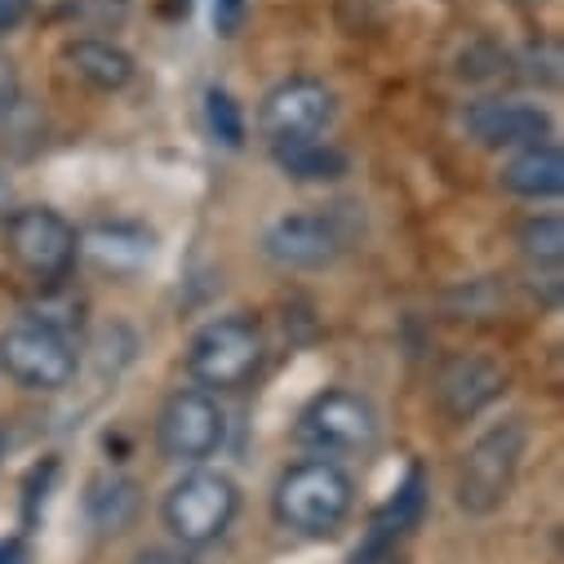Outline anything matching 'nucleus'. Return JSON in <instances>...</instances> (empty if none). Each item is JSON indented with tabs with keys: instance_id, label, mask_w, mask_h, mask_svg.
I'll use <instances>...</instances> for the list:
<instances>
[{
	"instance_id": "nucleus-15",
	"label": "nucleus",
	"mask_w": 564,
	"mask_h": 564,
	"mask_svg": "<svg viewBox=\"0 0 564 564\" xmlns=\"http://www.w3.org/2000/svg\"><path fill=\"white\" fill-rule=\"evenodd\" d=\"M498 187L516 200H555L564 192V152L555 143L511 152L498 170Z\"/></svg>"
},
{
	"instance_id": "nucleus-2",
	"label": "nucleus",
	"mask_w": 564,
	"mask_h": 564,
	"mask_svg": "<svg viewBox=\"0 0 564 564\" xmlns=\"http://www.w3.org/2000/svg\"><path fill=\"white\" fill-rule=\"evenodd\" d=\"M262 360H267V334L249 312H227L205 321L183 351V369L192 387H205L214 395L245 391L262 373Z\"/></svg>"
},
{
	"instance_id": "nucleus-19",
	"label": "nucleus",
	"mask_w": 564,
	"mask_h": 564,
	"mask_svg": "<svg viewBox=\"0 0 564 564\" xmlns=\"http://www.w3.org/2000/svg\"><path fill=\"white\" fill-rule=\"evenodd\" d=\"M41 138H45V116L28 94L0 107V152H32Z\"/></svg>"
},
{
	"instance_id": "nucleus-6",
	"label": "nucleus",
	"mask_w": 564,
	"mask_h": 564,
	"mask_svg": "<svg viewBox=\"0 0 564 564\" xmlns=\"http://www.w3.org/2000/svg\"><path fill=\"white\" fill-rule=\"evenodd\" d=\"M0 231H6L10 262L41 290L63 285L72 267L80 262V231L54 205H14Z\"/></svg>"
},
{
	"instance_id": "nucleus-21",
	"label": "nucleus",
	"mask_w": 564,
	"mask_h": 564,
	"mask_svg": "<svg viewBox=\"0 0 564 564\" xmlns=\"http://www.w3.org/2000/svg\"><path fill=\"white\" fill-rule=\"evenodd\" d=\"M524 67H529V72H524L529 80H538V85H560V45H551V41L529 45Z\"/></svg>"
},
{
	"instance_id": "nucleus-24",
	"label": "nucleus",
	"mask_w": 564,
	"mask_h": 564,
	"mask_svg": "<svg viewBox=\"0 0 564 564\" xmlns=\"http://www.w3.org/2000/svg\"><path fill=\"white\" fill-rule=\"evenodd\" d=\"M28 10H32V0H0V36L19 32L23 19H28Z\"/></svg>"
},
{
	"instance_id": "nucleus-11",
	"label": "nucleus",
	"mask_w": 564,
	"mask_h": 564,
	"mask_svg": "<svg viewBox=\"0 0 564 564\" xmlns=\"http://www.w3.org/2000/svg\"><path fill=\"white\" fill-rule=\"evenodd\" d=\"M507 387H511V373L502 360L485 351H454L449 360H441L432 378V400L449 422H471L489 404H498Z\"/></svg>"
},
{
	"instance_id": "nucleus-12",
	"label": "nucleus",
	"mask_w": 564,
	"mask_h": 564,
	"mask_svg": "<svg viewBox=\"0 0 564 564\" xmlns=\"http://www.w3.org/2000/svg\"><path fill=\"white\" fill-rule=\"evenodd\" d=\"M463 129L485 152H520L533 143H551V111L524 98H476L463 111Z\"/></svg>"
},
{
	"instance_id": "nucleus-26",
	"label": "nucleus",
	"mask_w": 564,
	"mask_h": 564,
	"mask_svg": "<svg viewBox=\"0 0 564 564\" xmlns=\"http://www.w3.org/2000/svg\"><path fill=\"white\" fill-rule=\"evenodd\" d=\"M0 564H32V551L23 538H10V542H0Z\"/></svg>"
},
{
	"instance_id": "nucleus-18",
	"label": "nucleus",
	"mask_w": 564,
	"mask_h": 564,
	"mask_svg": "<svg viewBox=\"0 0 564 564\" xmlns=\"http://www.w3.org/2000/svg\"><path fill=\"white\" fill-rule=\"evenodd\" d=\"M520 258L533 271H564V218L560 214H533L516 231Z\"/></svg>"
},
{
	"instance_id": "nucleus-23",
	"label": "nucleus",
	"mask_w": 564,
	"mask_h": 564,
	"mask_svg": "<svg viewBox=\"0 0 564 564\" xmlns=\"http://www.w3.org/2000/svg\"><path fill=\"white\" fill-rule=\"evenodd\" d=\"M133 564H196L183 546H143L133 555Z\"/></svg>"
},
{
	"instance_id": "nucleus-4",
	"label": "nucleus",
	"mask_w": 564,
	"mask_h": 564,
	"mask_svg": "<svg viewBox=\"0 0 564 564\" xmlns=\"http://www.w3.org/2000/svg\"><path fill=\"white\" fill-rule=\"evenodd\" d=\"M524 454H529V427L520 417H507V422H494L485 427L467 454L458 458V471H454V502L463 516H494L516 480H520V467H524Z\"/></svg>"
},
{
	"instance_id": "nucleus-5",
	"label": "nucleus",
	"mask_w": 564,
	"mask_h": 564,
	"mask_svg": "<svg viewBox=\"0 0 564 564\" xmlns=\"http://www.w3.org/2000/svg\"><path fill=\"white\" fill-rule=\"evenodd\" d=\"M240 516V485L218 467H187L161 498V524L183 551L214 546Z\"/></svg>"
},
{
	"instance_id": "nucleus-1",
	"label": "nucleus",
	"mask_w": 564,
	"mask_h": 564,
	"mask_svg": "<svg viewBox=\"0 0 564 564\" xmlns=\"http://www.w3.org/2000/svg\"><path fill=\"white\" fill-rule=\"evenodd\" d=\"M356 511V476L334 458H299L271 485V516L280 529L325 542Z\"/></svg>"
},
{
	"instance_id": "nucleus-16",
	"label": "nucleus",
	"mask_w": 564,
	"mask_h": 564,
	"mask_svg": "<svg viewBox=\"0 0 564 564\" xmlns=\"http://www.w3.org/2000/svg\"><path fill=\"white\" fill-rule=\"evenodd\" d=\"M143 511V489L124 471H98L85 485V516L98 533H124Z\"/></svg>"
},
{
	"instance_id": "nucleus-10",
	"label": "nucleus",
	"mask_w": 564,
	"mask_h": 564,
	"mask_svg": "<svg viewBox=\"0 0 564 564\" xmlns=\"http://www.w3.org/2000/svg\"><path fill=\"white\" fill-rule=\"evenodd\" d=\"M338 120V94L321 76H285L258 102V133L267 148H290L325 138Z\"/></svg>"
},
{
	"instance_id": "nucleus-13",
	"label": "nucleus",
	"mask_w": 564,
	"mask_h": 564,
	"mask_svg": "<svg viewBox=\"0 0 564 564\" xmlns=\"http://www.w3.org/2000/svg\"><path fill=\"white\" fill-rule=\"evenodd\" d=\"M58 58H63L67 76L94 94H120L138 76L133 54L111 36H72V41H63Z\"/></svg>"
},
{
	"instance_id": "nucleus-17",
	"label": "nucleus",
	"mask_w": 564,
	"mask_h": 564,
	"mask_svg": "<svg viewBox=\"0 0 564 564\" xmlns=\"http://www.w3.org/2000/svg\"><path fill=\"white\" fill-rule=\"evenodd\" d=\"M271 161L290 183H303V187H329V183H343L351 174V156L338 143H329V138L271 148Z\"/></svg>"
},
{
	"instance_id": "nucleus-3",
	"label": "nucleus",
	"mask_w": 564,
	"mask_h": 564,
	"mask_svg": "<svg viewBox=\"0 0 564 564\" xmlns=\"http://www.w3.org/2000/svg\"><path fill=\"white\" fill-rule=\"evenodd\" d=\"M294 441L312 458H365L382 441V413L356 387H325L303 404L294 422Z\"/></svg>"
},
{
	"instance_id": "nucleus-22",
	"label": "nucleus",
	"mask_w": 564,
	"mask_h": 564,
	"mask_svg": "<svg viewBox=\"0 0 564 564\" xmlns=\"http://www.w3.org/2000/svg\"><path fill=\"white\" fill-rule=\"evenodd\" d=\"M23 94V76H19V63L6 54V50H0V107H6V102H14Z\"/></svg>"
},
{
	"instance_id": "nucleus-7",
	"label": "nucleus",
	"mask_w": 564,
	"mask_h": 564,
	"mask_svg": "<svg viewBox=\"0 0 564 564\" xmlns=\"http://www.w3.org/2000/svg\"><path fill=\"white\" fill-rule=\"evenodd\" d=\"M227 445V404L205 387H178L156 413V449L174 467H209Z\"/></svg>"
},
{
	"instance_id": "nucleus-8",
	"label": "nucleus",
	"mask_w": 564,
	"mask_h": 564,
	"mask_svg": "<svg viewBox=\"0 0 564 564\" xmlns=\"http://www.w3.org/2000/svg\"><path fill=\"white\" fill-rule=\"evenodd\" d=\"M356 240V227L343 209H290L267 223L262 258L280 271H325L334 267Z\"/></svg>"
},
{
	"instance_id": "nucleus-27",
	"label": "nucleus",
	"mask_w": 564,
	"mask_h": 564,
	"mask_svg": "<svg viewBox=\"0 0 564 564\" xmlns=\"http://www.w3.org/2000/svg\"><path fill=\"white\" fill-rule=\"evenodd\" d=\"M10 209H14V187H10V178L0 174V223L10 218Z\"/></svg>"
},
{
	"instance_id": "nucleus-20",
	"label": "nucleus",
	"mask_w": 564,
	"mask_h": 564,
	"mask_svg": "<svg viewBox=\"0 0 564 564\" xmlns=\"http://www.w3.org/2000/svg\"><path fill=\"white\" fill-rule=\"evenodd\" d=\"M205 120H209L214 143H223V148H240L245 143V111L227 89H209L205 94Z\"/></svg>"
},
{
	"instance_id": "nucleus-25",
	"label": "nucleus",
	"mask_w": 564,
	"mask_h": 564,
	"mask_svg": "<svg viewBox=\"0 0 564 564\" xmlns=\"http://www.w3.org/2000/svg\"><path fill=\"white\" fill-rule=\"evenodd\" d=\"M236 19H240V0H214V28L223 36H236Z\"/></svg>"
},
{
	"instance_id": "nucleus-9",
	"label": "nucleus",
	"mask_w": 564,
	"mask_h": 564,
	"mask_svg": "<svg viewBox=\"0 0 564 564\" xmlns=\"http://www.w3.org/2000/svg\"><path fill=\"white\" fill-rule=\"evenodd\" d=\"M0 369L23 391L54 395L76 382L80 351L72 334H58L36 321H14L10 329H0Z\"/></svg>"
},
{
	"instance_id": "nucleus-14",
	"label": "nucleus",
	"mask_w": 564,
	"mask_h": 564,
	"mask_svg": "<svg viewBox=\"0 0 564 564\" xmlns=\"http://www.w3.org/2000/svg\"><path fill=\"white\" fill-rule=\"evenodd\" d=\"M156 236L138 223H94L80 236V253L107 275H133L152 262Z\"/></svg>"
}]
</instances>
